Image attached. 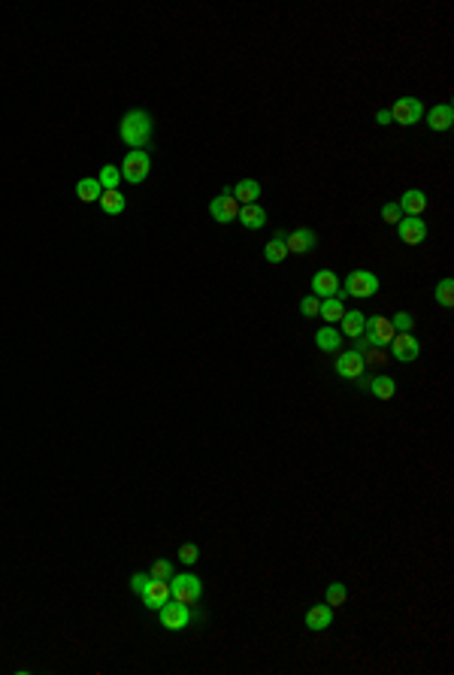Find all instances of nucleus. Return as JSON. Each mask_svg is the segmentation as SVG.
Segmentation results:
<instances>
[{"instance_id":"obj_1","label":"nucleus","mask_w":454,"mask_h":675,"mask_svg":"<svg viewBox=\"0 0 454 675\" xmlns=\"http://www.w3.org/2000/svg\"><path fill=\"white\" fill-rule=\"evenodd\" d=\"M151 134H155V121L146 109H128L118 121V136L121 143H128L133 149H143L151 143Z\"/></svg>"},{"instance_id":"obj_2","label":"nucleus","mask_w":454,"mask_h":675,"mask_svg":"<svg viewBox=\"0 0 454 675\" xmlns=\"http://www.w3.org/2000/svg\"><path fill=\"white\" fill-rule=\"evenodd\" d=\"M121 179L124 182H131V185H140L148 179V170H151V158H148V151L146 149H131L128 155H124L121 161Z\"/></svg>"},{"instance_id":"obj_3","label":"nucleus","mask_w":454,"mask_h":675,"mask_svg":"<svg viewBox=\"0 0 454 675\" xmlns=\"http://www.w3.org/2000/svg\"><path fill=\"white\" fill-rule=\"evenodd\" d=\"M203 596V581L194 572H182V576L170 579V600H179L185 606H194Z\"/></svg>"},{"instance_id":"obj_4","label":"nucleus","mask_w":454,"mask_h":675,"mask_svg":"<svg viewBox=\"0 0 454 675\" xmlns=\"http://www.w3.org/2000/svg\"><path fill=\"white\" fill-rule=\"evenodd\" d=\"M345 297H358V300H370L378 294V276L370 270H351L345 276Z\"/></svg>"},{"instance_id":"obj_5","label":"nucleus","mask_w":454,"mask_h":675,"mask_svg":"<svg viewBox=\"0 0 454 675\" xmlns=\"http://www.w3.org/2000/svg\"><path fill=\"white\" fill-rule=\"evenodd\" d=\"M388 112H390V121L400 127H415L424 119V106L418 97H400V100H394V106Z\"/></svg>"},{"instance_id":"obj_6","label":"nucleus","mask_w":454,"mask_h":675,"mask_svg":"<svg viewBox=\"0 0 454 675\" xmlns=\"http://www.w3.org/2000/svg\"><path fill=\"white\" fill-rule=\"evenodd\" d=\"M158 618H161V627L179 633V630H185L188 624H191V606H185L179 600H167L158 609Z\"/></svg>"},{"instance_id":"obj_7","label":"nucleus","mask_w":454,"mask_h":675,"mask_svg":"<svg viewBox=\"0 0 454 675\" xmlns=\"http://www.w3.org/2000/svg\"><path fill=\"white\" fill-rule=\"evenodd\" d=\"M333 373H336L339 379H348V381H360L363 376H367V364H363L360 351L348 349V351H339V358H336V364H333Z\"/></svg>"},{"instance_id":"obj_8","label":"nucleus","mask_w":454,"mask_h":675,"mask_svg":"<svg viewBox=\"0 0 454 675\" xmlns=\"http://www.w3.org/2000/svg\"><path fill=\"white\" fill-rule=\"evenodd\" d=\"M363 336H367L370 346H375V349H388V346H390V339L397 336V330H394V324H390V318H385V315H373V318H367V330H363Z\"/></svg>"},{"instance_id":"obj_9","label":"nucleus","mask_w":454,"mask_h":675,"mask_svg":"<svg viewBox=\"0 0 454 675\" xmlns=\"http://www.w3.org/2000/svg\"><path fill=\"white\" fill-rule=\"evenodd\" d=\"M209 215H212V221H218V224H231V221H236V215H239V203L233 200L231 188H224L218 197H212V203H209Z\"/></svg>"},{"instance_id":"obj_10","label":"nucleus","mask_w":454,"mask_h":675,"mask_svg":"<svg viewBox=\"0 0 454 675\" xmlns=\"http://www.w3.org/2000/svg\"><path fill=\"white\" fill-rule=\"evenodd\" d=\"M390 354H394L400 364H412V361H418V354H421V342L415 339L412 330L409 334H397L390 339Z\"/></svg>"},{"instance_id":"obj_11","label":"nucleus","mask_w":454,"mask_h":675,"mask_svg":"<svg viewBox=\"0 0 454 675\" xmlns=\"http://www.w3.org/2000/svg\"><path fill=\"white\" fill-rule=\"evenodd\" d=\"M397 236L400 243L406 246H421L427 239V224L424 219H415V215H403V221L397 224Z\"/></svg>"},{"instance_id":"obj_12","label":"nucleus","mask_w":454,"mask_h":675,"mask_svg":"<svg viewBox=\"0 0 454 675\" xmlns=\"http://www.w3.org/2000/svg\"><path fill=\"white\" fill-rule=\"evenodd\" d=\"M421 121H427V127H430L433 134H445L454 127V106L451 104H436V106L427 109V116Z\"/></svg>"},{"instance_id":"obj_13","label":"nucleus","mask_w":454,"mask_h":675,"mask_svg":"<svg viewBox=\"0 0 454 675\" xmlns=\"http://www.w3.org/2000/svg\"><path fill=\"white\" fill-rule=\"evenodd\" d=\"M339 279L333 270H318L312 276V294L318 300H331V297H339Z\"/></svg>"},{"instance_id":"obj_14","label":"nucleus","mask_w":454,"mask_h":675,"mask_svg":"<svg viewBox=\"0 0 454 675\" xmlns=\"http://www.w3.org/2000/svg\"><path fill=\"white\" fill-rule=\"evenodd\" d=\"M285 246H288V254H306L318 246V236L309 227H297V231L285 234Z\"/></svg>"},{"instance_id":"obj_15","label":"nucleus","mask_w":454,"mask_h":675,"mask_svg":"<svg viewBox=\"0 0 454 675\" xmlns=\"http://www.w3.org/2000/svg\"><path fill=\"white\" fill-rule=\"evenodd\" d=\"M360 388H367L375 400H394L397 397V381L390 376H373V379H360Z\"/></svg>"},{"instance_id":"obj_16","label":"nucleus","mask_w":454,"mask_h":675,"mask_svg":"<svg viewBox=\"0 0 454 675\" xmlns=\"http://www.w3.org/2000/svg\"><path fill=\"white\" fill-rule=\"evenodd\" d=\"M236 221L243 224L246 231H261V227L267 224V209H263L261 203H248V206H239Z\"/></svg>"},{"instance_id":"obj_17","label":"nucleus","mask_w":454,"mask_h":675,"mask_svg":"<svg viewBox=\"0 0 454 675\" xmlns=\"http://www.w3.org/2000/svg\"><path fill=\"white\" fill-rule=\"evenodd\" d=\"M140 596H143V606H146V609H155V612H158V609L170 600V581H155V579H151L148 588H146Z\"/></svg>"},{"instance_id":"obj_18","label":"nucleus","mask_w":454,"mask_h":675,"mask_svg":"<svg viewBox=\"0 0 454 675\" xmlns=\"http://www.w3.org/2000/svg\"><path fill=\"white\" fill-rule=\"evenodd\" d=\"M397 206L403 209V215H415V219H418V215L427 209V194L421 188H409V191H403V197L397 200Z\"/></svg>"},{"instance_id":"obj_19","label":"nucleus","mask_w":454,"mask_h":675,"mask_svg":"<svg viewBox=\"0 0 454 675\" xmlns=\"http://www.w3.org/2000/svg\"><path fill=\"white\" fill-rule=\"evenodd\" d=\"M303 624H306V630H312V633H318V630H327L333 624V609L331 606H312L309 612H306V618H303Z\"/></svg>"},{"instance_id":"obj_20","label":"nucleus","mask_w":454,"mask_h":675,"mask_svg":"<svg viewBox=\"0 0 454 675\" xmlns=\"http://www.w3.org/2000/svg\"><path fill=\"white\" fill-rule=\"evenodd\" d=\"M231 194H233V200L239 203V206L258 203V197H261V182H258V179H239V182L231 188Z\"/></svg>"},{"instance_id":"obj_21","label":"nucleus","mask_w":454,"mask_h":675,"mask_svg":"<svg viewBox=\"0 0 454 675\" xmlns=\"http://www.w3.org/2000/svg\"><path fill=\"white\" fill-rule=\"evenodd\" d=\"M339 330H343V336H348V339L363 336V330H367V315H363L360 309L345 312L343 321H339Z\"/></svg>"},{"instance_id":"obj_22","label":"nucleus","mask_w":454,"mask_h":675,"mask_svg":"<svg viewBox=\"0 0 454 675\" xmlns=\"http://www.w3.org/2000/svg\"><path fill=\"white\" fill-rule=\"evenodd\" d=\"M100 194H104V185L97 182V176H85V179L76 182V197L82 203H97Z\"/></svg>"},{"instance_id":"obj_23","label":"nucleus","mask_w":454,"mask_h":675,"mask_svg":"<svg viewBox=\"0 0 454 675\" xmlns=\"http://www.w3.org/2000/svg\"><path fill=\"white\" fill-rule=\"evenodd\" d=\"M100 209H104L106 215H121L124 209H128V200H124V194H121V191L118 188H112V191H104V194H100Z\"/></svg>"},{"instance_id":"obj_24","label":"nucleus","mask_w":454,"mask_h":675,"mask_svg":"<svg viewBox=\"0 0 454 675\" xmlns=\"http://www.w3.org/2000/svg\"><path fill=\"white\" fill-rule=\"evenodd\" d=\"M348 309H345V303L339 300V297H331V300H321V312H318V318H324L327 324H339L343 321V315H345Z\"/></svg>"},{"instance_id":"obj_25","label":"nucleus","mask_w":454,"mask_h":675,"mask_svg":"<svg viewBox=\"0 0 454 675\" xmlns=\"http://www.w3.org/2000/svg\"><path fill=\"white\" fill-rule=\"evenodd\" d=\"M339 330L333 327V324H327V327H321L318 334H315V346H318L321 351H339Z\"/></svg>"},{"instance_id":"obj_26","label":"nucleus","mask_w":454,"mask_h":675,"mask_svg":"<svg viewBox=\"0 0 454 675\" xmlns=\"http://www.w3.org/2000/svg\"><path fill=\"white\" fill-rule=\"evenodd\" d=\"M263 258L270 264H282L288 258V246H285V234H276L267 246H263Z\"/></svg>"},{"instance_id":"obj_27","label":"nucleus","mask_w":454,"mask_h":675,"mask_svg":"<svg viewBox=\"0 0 454 675\" xmlns=\"http://www.w3.org/2000/svg\"><path fill=\"white\" fill-rule=\"evenodd\" d=\"M324 596H327V606H331V609H343L348 603V591H345L343 581H331V584H327Z\"/></svg>"},{"instance_id":"obj_28","label":"nucleus","mask_w":454,"mask_h":675,"mask_svg":"<svg viewBox=\"0 0 454 675\" xmlns=\"http://www.w3.org/2000/svg\"><path fill=\"white\" fill-rule=\"evenodd\" d=\"M433 297H436V303L443 309H454V282L445 276V279H439V285H436V291H433Z\"/></svg>"},{"instance_id":"obj_29","label":"nucleus","mask_w":454,"mask_h":675,"mask_svg":"<svg viewBox=\"0 0 454 675\" xmlns=\"http://www.w3.org/2000/svg\"><path fill=\"white\" fill-rule=\"evenodd\" d=\"M97 182L104 185V191L118 188V182H121V170L116 167V164H106V167H100V173H97Z\"/></svg>"},{"instance_id":"obj_30","label":"nucleus","mask_w":454,"mask_h":675,"mask_svg":"<svg viewBox=\"0 0 454 675\" xmlns=\"http://www.w3.org/2000/svg\"><path fill=\"white\" fill-rule=\"evenodd\" d=\"M148 576H151V579H155V581H170V579L176 576V572H173V564H170V560H167V557H158V560H155V564H151V569H148Z\"/></svg>"},{"instance_id":"obj_31","label":"nucleus","mask_w":454,"mask_h":675,"mask_svg":"<svg viewBox=\"0 0 454 675\" xmlns=\"http://www.w3.org/2000/svg\"><path fill=\"white\" fill-rule=\"evenodd\" d=\"M390 324H394L397 334H409V330L415 327V315L406 312V309H400V312H394V318H390Z\"/></svg>"},{"instance_id":"obj_32","label":"nucleus","mask_w":454,"mask_h":675,"mask_svg":"<svg viewBox=\"0 0 454 675\" xmlns=\"http://www.w3.org/2000/svg\"><path fill=\"white\" fill-rule=\"evenodd\" d=\"M300 312H303V318H318V312H321V300L315 297V294L303 297V300H300Z\"/></svg>"},{"instance_id":"obj_33","label":"nucleus","mask_w":454,"mask_h":675,"mask_svg":"<svg viewBox=\"0 0 454 675\" xmlns=\"http://www.w3.org/2000/svg\"><path fill=\"white\" fill-rule=\"evenodd\" d=\"M176 557H179V560H182L185 566H194L197 560H200V549H197L194 542H185L182 549H179V554H176Z\"/></svg>"},{"instance_id":"obj_34","label":"nucleus","mask_w":454,"mask_h":675,"mask_svg":"<svg viewBox=\"0 0 454 675\" xmlns=\"http://www.w3.org/2000/svg\"><path fill=\"white\" fill-rule=\"evenodd\" d=\"M382 221L385 224H400L403 221V209L397 206V203H385V206H382Z\"/></svg>"},{"instance_id":"obj_35","label":"nucleus","mask_w":454,"mask_h":675,"mask_svg":"<svg viewBox=\"0 0 454 675\" xmlns=\"http://www.w3.org/2000/svg\"><path fill=\"white\" fill-rule=\"evenodd\" d=\"M148 581H151L148 572H133V576H131V591H133V594H143V591L148 588Z\"/></svg>"},{"instance_id":"obj_36","label":"nucleus","mask_w":454,"mask_h":675,"mask_svg":"<svg viewBox=\"0 0 454 675\" xmlns=\"http://www.w3.org/2000/svg\"><path fill=\"white\" fill-rule=\"evenodd\" d=\"M375 124H382V127L394 124V121H390V112H388V109H378V112H375Z\"/></svg>"}]
</instances>
